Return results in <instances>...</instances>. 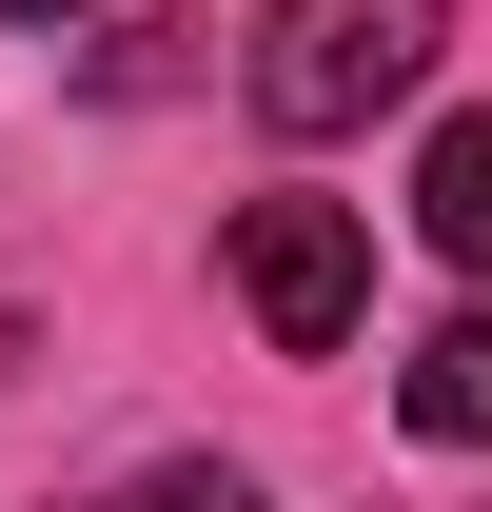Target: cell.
<instances>
[{"label": "cell", "instance_id": "cell-1", "mask_svg": "<svg viewBox=\"0 0 492 512\" xmlns=\"http://www.w3.org/2000/svg\"><path fill=\"white\" fill-rule=\"evenodd\" d=\"M433 40H453V0H256V119L276 138H355L374 99H414Z\"/></svg>", "mask_w": 492, "mask_h": 512}, {"label": "cell", "instance_id": "cell-2", "mask_svg": "<svg viewBox=\"0 0 492 512\" xmlns=\"http://www.w3.org/2000/svg\"><path fill=\"white\" fill-rule=\"evenodd\" d=\"M237 316L276 355H335L374 316V217L355 197H237Z\"/></svg>", "mask_w": 492, "mask_h": 512}, {"label": "cell", "instance_id": "cell-3", "mask_svg": "<svg viewBox=\"0 0 492 512\" xmlns=\"http://www.w3.org/2000/svg\"><path fill=\"white\" fill-rule=\"evenodd\" d=\"M394 414H414L433 453H492V296H473V316H433L414 355H394Z\"/></svg>", "mask_w": 492, "mask_h": 512}, {"label": "cell", "instance_id": "cell-4", "mask_svg": "<svg viewBox=\"0 0 492 512\" xmlns=\"http://www.w3.org/2000/svg\"><path fill=\"white\" fill-rule=\"evenodd\" d=\"M414 217H433V256H473V276H492V119H453V138L414 158Z\"/></svg>", "mask_w": 492, "mask_h": 512}, {"label": "cell", "instance_id": "cell-5", "mask_svg": "<svg viewBox=\"0 0 492 512\" xmlns=\"http://www.w3.org/2000/svg\"><path fill=\"white\" fill-rule=\"evenodd\" d=\"M119 512H256V473H237V453H158Z\"/></svg>", "mask_w": 492, "mask_h": 512}, {"label": "cell", "instance_id": "cell-6", "mask_svg": "<svg viewBox=\"0 0 492 512\" xmlns=\"http://www.w3.org/2000/svg\"><path fill=\"white\" fill-rule=\"evenodd\" d=\"M0 20H60V0H0Z\"/></svg>", "mask_w": 492, "mask_h": 512}]
</instances>
